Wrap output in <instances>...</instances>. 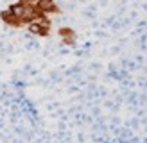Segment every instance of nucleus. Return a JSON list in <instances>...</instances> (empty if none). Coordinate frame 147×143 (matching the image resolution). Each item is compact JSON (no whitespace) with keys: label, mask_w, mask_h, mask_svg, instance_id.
<instances>
[{"label":"nucleus","mask_w":147,"mask_h":143,"mask_svg":"<svg viewBox=\"0 0 147 143\" xmlns=\"http://www.w3.org/2000/svg\"><path fill=\"white\" fill-rule=\"evenodd\" d=\"M34 5L38 7L43 14H52V13H57V11H59V7H57L56 0H38Z\"/></svg>","instance_id":"2"},{"label":"nucleus","mask_w":147,"mask_h":143,"mask_svg":"<svg viewBox=\"0 0 147 143\" xmlns=\"http://www.w3.org/2000/svg\"><path fill=\"white\" fill-rule=\"evenodd\" d=\"M27 31L34 34V36H41V38H47L50 34V25H43V23H38V21H32V23L27 25Z\"/></svg>","instance_id":"1"},{"label":"nucleus","mask_w":147,"mask_h":143,"mask_svg":"<svg viewBox=\"0 0 147 143\" xmlns=\"http://www.w3.org/2000/svg\"><path fill=\"white\" fill-rule=\"evenodd\" d=\"M0 20H2L5 25H9V27H24V21H22V18H16L14 14H11L7 9L0 11Z\"/></svg>","instance_id":"3"},{"label":"nucleus","mask_w":147,"mask_h":143,"mask_svg":"<svg viewBox=\"0 0 147 143\" xmlns=\"http://www.w3.org/2000/svg\"><path fill=\"white\" fill-rule=\"evenodd\" d=\"M18 2H22L24 5H27V4H36L38 0H18Z\"/></svg>","instance_id":"6"},{"label":"nucleus","mask_w":147,"mask_h":143,"mask_svg":"<svg viewBox=\"0 0 147 143\" xmlns=\"http://www.w3.org/2000/svg\"><path fill=\"white\" fill-rule=\"evenodd\" d=\"M7 11H9L11 14H14L16 18H22V16H24V13H25V5L22 4V2H16V4H11L9 7H7Z\"/></svg>","instance_id":"5"},{"label":"nucleus","mask_w":147,"mask_h":143,"mask_svg":"<svg viewBox=\"0 0 147 143\" xmlns=\"http://www.w3.org/2000/svg\"><path fill=\"white\" fill-rule=\"evenodd\" d=\"M57 34H59V38L63 39L65 45H74V43H76V32H74V29H70V27H61L59 31H57Z\"/></svg>","instance_id":"4"}]
</instances>
